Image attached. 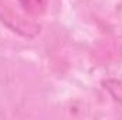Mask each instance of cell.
<instances>
[{
  "label": "cell",
  "instance_id": "6da1fadb",
  "mask_svg": "<svg viewBox=\"0 0 122 120\" xmlns=\"http://www.w3.org/2000/svg\"><path fill=\"white\" fill-rule=\"evenodd\" d=\"M0 21L11 31L29 38L40 32V26L33 18H27L26 16L19 13L6 0H0Z\"/></svg>",
  "mask_w": 122,
  "mask_h": 120
},
{
  "label": "cell",
  "instance_id": "7a4b0ae2",
  "mask_svg": "<svg viewBox=\"0 0 122 120\" xmlns=\"http://www.w3.org/2000/svg\"><path fill=\"white\" fill-rule=\"evenodd\" d=\"M20 7L31 17L41 16L48 4V0H19Z\"/></svg>",
  "mask_w": 122,
  "mask_h": 120
},
{
  "label": "cell",
  "instance_id": "3957f363",
  "mask_svg": "<svg viewBox=\"0 0 122 120\" xmlns=\"http://www.w3.org/2000/svg\"><path fill=\"white\" fill-rule=\"evenodd\" d=\"M105 89L109 92V95L122 105V81L119 79H107L104 82Z\"/></svg>",
  "mask_w": 122,
  "mask_h": 120
}]
</instances>
